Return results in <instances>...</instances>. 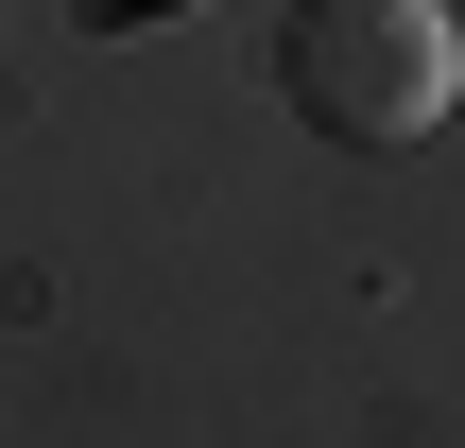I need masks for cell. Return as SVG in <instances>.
I'll list each match as a JSON object with an SVG mask.
<instances>
[{
  "instance_id": "cell-1",
  "label": "cell",
  "mask_w": 465,
  "mask_h": 448,
  "mask_svg": "<svg viewBox=\"0 0 465 448\" xmlns=\"http://www.w3.org/2000/svg\"><path fill=\"white\" fill-rule=\"evenodd\" d=\"M276 86H293L311 138L414 155V138H449V104H465V17H449V0H293Z\"/></svg>"
}]
</instances>
